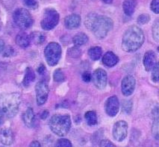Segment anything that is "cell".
Here are the masks:
<instances>
[{
	"label": "cell",
	"mask_w": 159,
	"mask_h": 147,
	"mask_svg": "<svg viewBox=\"0 0 159 147\" xmlns=\"http://www.w3.org/2000/svg\"><path fill=\"white\" fill-rule=\"evenodd\" d=\"M86 28L93 32L98 39H103L111 30L114 25L113 20L110 17L91 13L86 16L84 20Z\"/></svg>",
	"instance_id": "cell-1"
},
{
	"label": "cell",
	"mask_w": 159,
	"mask_h": 147,
	"mask_svg": "<svg viewBox=\"0 0 159 147\" xmlns=\"http://www.w3.org/2000/svg\"><path fill=\"white\" fill-rule=\"evenodd\" d=\"M144 42L143 30L136 25H131L125 31L122 40V49L127 52H134L141 47Z\"/></svg>",
	"instance_id": "cell-2"
},
{
	"label": "cell",
	"mask_w": 159,
	"mask_h": 147,
	"mask_svg": "<svg viewBox=\"0 0 159 147\" xmlns=\"http://www.w3.org/2000/svg\"><path fill=\"white\" fill-rule=\"evenodd\" d=\"M21 96L18 93L0 95V111L8 118L14 117L19 111Z\"/></svg>",
	"instance_id": "cell-3"
},
{
	"label": "cell",
	"mask_w": 159,
	"mask_h": 147,
	"mask_svg": "<svg viewBox=\"0 0 159 147\" xmlns=\"http://www.w3.org/2000/svg\"><path fill=\"white\" fill-rule=\"evenodd\" d=\"M49 128L53 133L59 137H64L70 131L71 118L69 114H56L51 117L49 122Z\"/></svg>",
	"instance_id": "cell-4"
},
{
	"label": "cell",
	"mask_w": 159,
	"mask_h": 147,
	"mask_svg": "<svg viewBox=\"0 0 159 147\" xmlns=\"http://www.w3.org/2000/svg\"><path fill=\"white\" fill-rule=\"evenodd\" d=\"M13 20L16 26L20 29L25 30L30 28L33 24V18L26 8L16 9L13 14Z\"/></svg>",
	"instance_id": "cell-5"
},
{
	"label": "cell",
	"mask_w": 159,
	"mask_h": 147,
	"mask_svg": "<svg viewBox=\"0 0 159 147\" xmlns=\"http://www.w3.org/2000/svg\"><path fill=\"white\" fill-rule=\"evenodd\" d=\"M61 47L58 43L51 42L46 47L44 56L49 66H55L58 63L61 56Z\"/></svg>",
	"instance_id": "cell-6"
},
{
	"label": "cell",
	"mask_w": 159,
	"mask_h": 147,
	"mask_svg": "<svg viewBox=\"0 0 159 147\" xmlns=\"http://www.w3.org/2000/svg\"><path fill=\"white\" fill-rule=\"evenodd\" d=\"M59 23V14L54 8H47L44 11L43 17L41 20L42 29L46 31L52 30Z\"/></svg>",
	"instance_id": "cell-7"
},
{
	"label": "cell",
	"mask_w": 159,
	"mask_h": 147,
	"mask_svg": "<svg viewBox=\"0 0 159 147\" xmlns=\"http://www.w3.org/2000/svg\"><path fill=\"white\" fill-rule=\"evenodd\" d=\"M113 137L118 142L124 140L128 134V124L124 120L117 121L113 127Z\"/></svg>",
	"instance_id": "cell-8"
},
{
	"label": "cell",
	"mask_w": 159,
	"mask_h": 147,
	"mask_svg": "<svg viewBox=\"0 0 159 147\" xmlns=\"http://www.w3.org/2000/svg\"><path fill=\"white\" fill-rule=\"evenodd\" d=\"M49 87L45 82H39L35 85V93H36V101L38 105H43L47 102L49 96Z\"/></svg>",
	"instance_id": "cell-9"
},
{
	"label": "cell",
	"mask_w": 159,
	"mask_h": 147,
	"mask_svg": "<svg viewBox=\"0 0 159 147\" xmlns=\"http://www.w3.org/2000/svg\"><path fill=\"white\" fill-rule=\"evenodd\" d=\"M92 79L96 87L99 90L104 89L107 85V73L102 69H96L92 76Z\"/></svg>",
	"instance_id": "cell-10"
},
{
	"label": "cell",
	"mask_w": 159,
	"mask_h": 147,
	"mask_svg": "<svg viewBox=\"0 0 159 147\" xmlns=\"http://www.w3.org/2000/svg\"><path fill=\"white\" fill-rule=\"evenodd\" d=\"M136 80L131 75H128L123 78L121 83V90L125 96H129L133 93L135 89Z\"/></svg>",
	"instance_id": "cell-11"
},
{
	"label": "cell",
	"mask_w": 159,
	"mask_h": 147,
	"mask_svg": "<svg viewBox=\"0 0 159 147\" xmlns=\"http://www.w3.org/2000/svg\"><path fill=\"white\" fill-rule=\"evenodd\" d=\"M105 109L109 117H114L117 114L120 109V102L116 96H112L107 100L105 105Z\"/></svg>",
	"instance_id": "cell-12"
},
{
	"label": "cell",
	"mask_w": 159,
	"mask_h": 147,
	"mask_svg": "<svg viewBox=\"0 0 159 147\" xmlns=\"http://www.w3.org/2000/svg\"><path fill=\"white\" fill-rule=\"evenodd\" d=\"M14 140V132L10 128H2L0 130V142L5 146H10Z\"/></svg>",
	"instance_id": "cell-13"
},
{
	"label": "cell",
	"mask_w": 159,
	"mask_h": 147,
	"mask_svg": "<svg viewBox=\"0 0 159 147\" xmlns=\"http://www.w3.org/2000/svg\"><path fill=\"white\" fill-rule=\"evenodd\" d=\"M81 16L78 14H73L66 16L64 19V25L66 28L70 30L78 29L80 26Z\"/></svg>",
	"instance_id": "cell-14"
},
{
	"label": "cell",
	"mask_w": 159,
	"mask_h": 147,
	"mask_svg": "<svg viewBox=\"0 0 159 147\" xmlns=\"http://www.w3.org/2000/svg\"><path fill=\"white\" fill-rule=\"evenodd\" d=\"M156 56L153 51H148L143 56V65L147 71H150L155 66Z\"/></svg>",
	"instance_id": "cell-15"
},
{
	"label": "cell",
	"mask_w": 159,
	"mask_h": 147,
	"mask_svg": "<svg viewBox=\"0 0 159 147\" xmlns=\"http://www.w3.org/2000/svg\"><path fill=\"white\" fill-rule=\"evenodd\" d=\"M23 120L27 127H34L35 123V116L32 108H27L26 111L23 114Z\"/></svg>",
	"instance_id": "cell-16"
},
{
	"label": "cell",
	"mask_w": 159,
	"mask_h": 147,
	"mask_svg": "<svg viewBox=\"0 0 159 147\" xmlns=\"http://www.w3.org/2000/svg\"><path fill=\"white\" fill-rule=\"evenodd\" d=\"M118 62H119V58L112 52H107L102 57V63L106 67H112L115 66Z\"/></svg>",
	"instance_id": "cell-17"
},
{
	"label": "cell",
	"mask_w": 159,
	"mask_h": 147,
	"mask_svg": "<svg viewBox=\"0 0 159 147\" xmlns=\"http://www.w3.org/2000/svg\"><path fill=\"white\" fill-rule=\"evenodd\" d=\"M16 43L22 48H26L31 43L30 37L25 32H20L17 34L15 39Z\"/></svg>",
	"instance_id": "cell-18"
},
{
	"label": "cell",
	"mask_w": 159,
	"mask_h": 147,
	"mask_svg": "<svg viewBox=\"0 0 159 147\" xmlns=\"http://www.w3.org/2000/svg\"><path fill=\"white\" fill-rule=\"evenodd\" d=\"M136 6V0H125L123 3V8L125 15L132 16L135 11Z\"/></svg>",
	"instance_id": "cell-19"
},
{
	"label": "cell",
	"mask_w": 159,
	"mask_h": 147,
	"mask_svg": "<svg viewBox=\"0 0 159 147\" xmlns=\"http://www.w3.org/2000/svg\"><path fill=\"white\" fill-rule=\"evenodd\" d=\"M29 37L31 42L34 43L35 45H41L46 40V35L40 32H33Z\"/></svg>",
	"instance_id": "cell-20"
},
{
	"label": "cell",
	"mask_w": 159,
	"mask_h": 147,
	"mask_svg": "<svg viewBox=\"0 0 159 147\" xmlns=\"http://www.w3.org/2000/svg\"><path fill=\"white\" fill-rule=\"evenodd\" d=\"M35 79L34 72L31 67H27L25 69V74L24 76L23 84L24 87H28L31 82H33Z\"/></svg>",
	"instance_id": "cell-21"
},
{
	"label": "cell",
	"mask_w": 159,
	"mask_h": 147,
	"mask_svg": "<svg viewBox=\"0 0 159 147\" xmlns=\"http://www.w3.org/2000/svg\"><path fill=\"white\" fill-rule=\"evenodd\" d=\"M88 41V37L84 33H78L73 37V42L76 47H80L86 44Z\"/></svg>",
	"instance_id": "cell-22"
},
{
	"label": "cell",
	"mask_w": 159,
	"mask_h": 147,
	"mask_svg": "<svg viewBox=\"0 0 159 147\" xmlns=\"http://www.w3.org/2000/svg\"><path fill=\"white\" fill-rule=\"evenodd\" d=\"M102 54V49L99 47H91L88 50V56L93 60H97L101 58Z\"/></svg>",
	"instance_id": "cell-23"
},
{
	"label": "cell",
	"mask_w": 159,
	"mask_h": 147,
	"mask_svg": "<svg viewBox=\"0 0 159 147\" xmlns=\"http://www.w3.org/2000/svg\"><path fill=\"white\" fill-rule=\"evenodd\" d=\"M84 117H85L87 123L89 126H95L97 123V115L95 111H89L86 112Z\"/></svg>",
	"instance_id": "cell-24"
},
{
	"label": "cell",
	"mask_w": 159,
	"mask_h": 147,
	"mask_svg": "<svg viewBox=\"0 0 159 147\" xmlns=\"http://www.w3.org/2000/svg\"><path fill=\"white\" fill-rule=\"evenodd\" d=\"M152 134L155 140H159V117L155 119L152 126Z\"/></svg>",
	"instance_id": "cell-25"
},
{
	"label": "cell",
	"mask_w": 159,
	"mask_h": 147,
	"mask_svg": "<svg viewBox=\"0 0 159 147\" xmlns=\"http://www.w3.org/2000/svg\"><path fill=\"white\" fill-rule=\"evenodd\" d=\"M152 37L156 42H159V19H157L154 22L152 28Z\"/></svg>",
	"instance_id": "cell-26"
},
{
	"label": "cell",
	"mask_w": 159,
	"mask_h": 147,
	"mask_svg": "<svg viewBox=\"0 0 159 147\" xmlns=\"http://www.w3.org/2000/svg\"><path fill=\"white\" fill-rule=\"evenodd\" d=\"M53 78L54 81L56 82H62L65 80V76H64V73L61 69H55L53 74Z\"/></svg>",
	"instance_id": "cell-27"
},
{
	"label": "cell",
	"mask_w": 159,
	"mask_h": 147,
	"mask_svg": "<svg viewBox=\"0 0 159 147\" xmlns=\"http://www.w3.org/2000/svg\"><path fill=\"white\" fill-rule=\"evenodd\" d=\"M152 69V80L155 82H159V61L155 64Z\"/></svg>",
	"instance_id": "cell-28"
},
{
	"label": "cell",
	"mask_w": 159,
	"mask_h": 147,
	"mask_svg": "<svg viewBox=\"0 0 159 147\" xmlns=\"http://www.w3.org/2000/svg\"><path fill=\"white\" fill-rule=\"evenodd\" d=\"M55 147H73L72 143L69 140L65 138L59 139L55 143Z\"/></svg>",
	"instance_id": "cell-29"
},
{
	"label": "cell",
	"mask_w": 159,
	"mask_h": 147,
	"mask_svg": "<svg viewBox=\"0 0 159 147\" xmlns=\"http://www.w3.org/2000/svg\"><path fill=\"white\" fill-rule=\"evenodd\" d=\"M150 20V16L149 14H140V15L138 17V23L139 25H144V24H147L149 22Z\"/></svg>",
	"instance_id": "cell-30"
},
{
	"label": "cell",
	"mask_w": 159,
	"mask_h": 147,
	"mask_svg": "<svg viewBox=\"0 0 159 147\" xmlns=\"http://www.w3.org/2000/svg\"><path fill=\"white\" fill-rule=\"evenodd\" d=\"M122 107H123V110L125 112V113L129 114L132 111V102L129 100L123 101Z\"/></svg>",
	"instance_id": "cell-31"
},
{
	"label": "cell",
	"mask_w": 159,
	"mask_h": 147,
	"mask_svg": "<svg viewBox=\"0 0 159 147\" xmlns=\"http://www.w3.org/2000/svg\"><path fill=\"white\" fill-rule=\"evenodd\" d=\"M24 4L28 8L34 10L38 7V3L37 0H24Z\"/></svg>",
	"instance_id": "cell-32"
},
{
	"label": "cell",
	"mask_w": 159,
	"mask_h": 147,
	"mask_svg": "<svg viewBox=\"0 0 159 147\" xmlns=\"http://www.w3.org/2000/svg\"><path fill=\"white\" fill-rule=\"evenodd\" d=\"M150 9L155 14H159V0H152L150 4Z\"/></svg>",
	"instance_id": "cell-33"
},
{
	"label": "cell",
	"mask_w": 159,
	"mask_h": 147,
	"mask_svg": "<svg viewBox=\"0 0 159 147\" xmlns=\"http://www.w3.org/2000/svg\"><path fill=\"white\" fill-rule=\"evenodd\" d=\"M69 56H71V57H74V58H75V57H79L81 56V50L79 49L78 47H73L71 48V49H69Z\"/></svg>",
	"instance_id": "cell-34"
},
{
	"label": "cell",
	"mask_w": 159,
	"mask_h": 147,
	"mask_svg": "<svg viewBox=\"0 0 159 147\" xmlns=\"http://www.w3.org/2000/svg\"><path fill=\"white\" fill-rule=\"evenodd\" d=\"M100 147H116L115 145L111 141H110L109 140H102L100 142L99 144Z\"/></svg>",
	"instance_id": "cell-35"
},
{
	"label": "cell",
	"mask_w": 159,
	"mask_h": 147,
	"mask_svg": "<svg viewBox=\"0 0 159 147\" xmlns=\"http://www.w3.org/2000/svg\"><path fill=\"white\" fill-rule=\"evenodd\" d=\"M82 79L85 82H90L92 80V75L90 74V72H84L82 74Z\"/></svg>",
	"instance_id": "cell-36"
},
{
	"label": "cell",
	"mask_w": 159,
	"mask_h": 147,
	"mask_svg": "<svg viewBox=\"0 0 159 147\" xmlns=\"http://www.w3.org/2000/svg\"><path fill=\"white\" fill-rule=\"evenodd\" d=\"M13 52H14V49L11 47H8L6 49H4V56L5 57H10L13 55Z\"/></svg>",
	"instance_id": "cell-37"
},
{
	"label": "cell",
	"mask_w": 159,
	"mask_h": 147,
	"mask_svg": "<svg viewBox=\"0 0 159 147\" xmlns=\"http://www.w3.org/2000/svg\"><path fill=\"white\" fill-rule=\"evenodd\" d=\"M45 72H46L45 66H44L43 64H41L40 66H39V67L38 68V73L40 75H43V74H44V73H45Z\"/></svg>",
	"instance_id": "cell-38"
},
{
	"label": "cell",
	"mask_w": 159,
	"mask_h": 147,
	"mask_svg": "<svg viewBox=\"0 0 159 147\" xmlns=\"http://www.w3.org/2000/svg\"><path fill=\"white\" fill-rule=\"evenodd\" d=\"M29 147H42V146L40 143V142H38V141L37 140H34L30 143Z\"/></svg>",
	"instance_id": "cell-39"
},
{
	"label": "cell",
	"mask_w": 159,
	"mask_h": 147,
	"mask_svg": "<svg viewBox=\"0 0 159 147\" xmlns=\"http://www.w3.org/2000/svg\"><path fill=\"white\" fill-rule=\"evenodd\" d=\"M49 111H47V110H46V111H43L41 113V114H40V117H41L42 119H47L48 117V116H49Z\"/></svg>",
	"instance_id": "cell-40"
},
{
	"label": "cell",
	"mask_w": 159,
	"mask_h": 147,
	"mask_svg": "<svg viewBox=\"0 0 159 147\" xmlns=\"http://www.w3.org/2000/svg\"><path fill=\"white\" fill-rule=\"evenodd\" d=\"M5 49V42L2 40L0 39V53L3 52Z\"/></svg>",
	"instance_id": "cell-41"
},
{
	"label": "cell",
	"mask_w": 159,
	"mask_h": 147,
	"mask_svg": "<svg viewBox=\"0 0 159 147\" xmlns=\"http://www.w3.org/2000/svg\"><path fill=\"white\" fill-rule=\"evenodd\" d=\"M4 114H2V112L0 111V125H2V123L3 120H4Z\"/></svg>",
	"instance_id": "cell-42"
},
{
	"label": "cell",
	"mask_w": 159,
	"mask_h": 147,
	"mask_svg": "<svg viewBox=\"0 0 159 147\" xmlns=\"http://www.w3.org/2000/svg\"><path fill=\"white\" fill-rule=\"evenodd\" d=\"M102 2L105 3V4H111V3H112L113 0H102Z\"/></svg>",
	"instance_id": "cell-43"
},
{
	"label": "cell",
	"mask_w": 159,
	"mask_h": 147,
	"mask_svg": "<svg viewBox=\"0 0 159 147\" xmlns=\"http://www.w3.org/2000/svg\"><path fill=\"white\" fill-rule=\"evenodd\" d=\"M158 52H159V47H158Z\"/></svg>",
	"instance_id": "cell-44"
},
{
	"label": "cell",
	"mask_w": 159,
	"mask_h": 147,
	"mask_svg": "<svg viewBox=\"0 0 159 147\" xmlns=\"http://www.w3.org/2000/svg\"><path fill=\"white\" fill-rule=\"evenodd\" d=\"M0 147H4V146H0Z\"/></svg>",
	"instance_id": "cell-45"
}]
</instances>
